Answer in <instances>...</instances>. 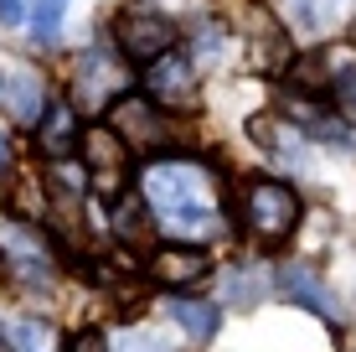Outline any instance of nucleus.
<instances>
[{"mask_svg":"<svg viewBox=\"0 0 356 352\" xmlns=\"http://www.w3.org/2000/svg\"><path fill=\"white\" fill-rule=\"evenodd\" d=\"M140 197L150 202V217L155 228L165 217L186 213V208H202V202H217L212 197V171L196 161H181V155H161L140 171Z\"/></svg>","mask_w":356,"mask_h":352,"instance_id":"f257e3e1","label":"nucleus"},{"mask_svg":"<svg viewBox=\"0 0 356 352\" xmlns=\"http://www.w3.org/2000/svg\"><path fill=\"white\" fill-rule=\"evenodd\" d=\"M300 192L289 181H274V176H253L243 187V223H248L253 238L264 244H284V238L300 228Z\"/></svg>","mask_w":356,"mask_h":352,"instance_id":"f03ea898","label":"nucleus"},{"mask_svg":"<svg viewBox=\"0 0 356 352\" xmlns=\"http://www.w3.org/2000/svg\"><path fill=\"white\" fill-rule=\"evenodd\" d=\"M114 36H119V52H124V63L150 68L155 57H165L170 47H176V21L134 0V6H124V10H119Z\"/></svg>","mask_w":356,"mask_h":352,"instance_id":"7ed1b4c3","label":"nucleus"},{"mask_svg":"<svg viewBox=\"0 0 356 352\" xmlns=\"http://www.w3.org/2000/svg\"><path fill=\"white\" fill-rule=\"evenodd\" d=\"M114 47H88V52L78 57V72H72V104L78 109H98V104H114L119 93H124V68H119Z\"/></svg>","mask_w":356,"mask_h":352,"instance_id":"20e7f679","label":"nucleus"},{"mask_svg":"<svg viewBox=\"0 0 356 352\" xmlns=\"http://www.w3.org/2000/svg\"><path fill=\"white\" fill-rule=\"evenodd\" d=\"M207 270H212V254H202V244H186V238L155 244L145 259V280H155L161 290H191L207 280Z\"/></svg>","mask_w":356,"mask_h":352,"instance_id":"39448f33","label":"nucleus"},{"mask_svg":"<svg viewBox=\"0 0 356 352\" xmlns=\"http://www.w3.org/2000/svg\"><path fill=\"white\" fill-rule=\"evenodd\" d=\"M108 125H114L129 145H140V151H155V145L165 140L161 104H155L150 93H119V99L108 104Z\"/></svg>","mask_w":356,"mask_h":352,"instance_id":"423d86ee","label":"nucleus"},{"mask_svg":"<svg viewBox=\"0 0 356 352\" xmlns=\"http://www.w3.org/2000/svg\"><path fill=\"white\" fill-rule=\"evenodd\" d=\"M78 151H83V171H93L104 187H124V171H129V140L119 135L114 125L83 130Z\"/></svg>","mask_w":356,"mask_h":352,"instance_id":"0eeeda50","label":"nucleus"},{"mask_svg":"<svg viewBox=\"0 0 356 352\" xmlns=\"http://www.w3.org/2000/svg\"><path fill=\"white\" fill-rule=\"evenodd\" d=\"M145 93H150L161 109H191L196 104V72H191V63L176 52V47L145 68Z\"/></svg>","mask_w":356,"mask_h":352,"instance_id":"6e6552de","label":"nucleus"},{"mask_svg":"<svg viewBox=\"0 0 356 352\" xmlns=\"http://www.w3.org/2000/svg\"><path fill=\"white\" fill-rule=\"evenodd\" d=\"M279 290H284V300H294V306H305V311H315V316H325L330 326L346 321V311H341V300L330 296V285L310 270V264H300V259L279 270Z\"/></svg>","mask_w":356,"mask_h":352,"instance_id":"1a4fd4ad","label":"nucleus"},{"mask_svg":"<svg viewBox=\"0 0 356 352\" xmlns=\"http://www.w3.org/2000/svg\"><path fill=\"white\" fill-rule=\"evenodd\" d=\"M83 130H78V104H47V114L36 119V151L47 161H67L78 151Z\"/></svg>","mask_w":356,"mask_h":352,"instance_id":"9d476101","label":"nucleus"},{"mask_svg":"<svg viewBox=\"0 0 356 352\" xmlns=\"http://www.w3.org/2000/svg\"><path fill=\"white\" fill-rule=\"evenodd\" d=\"M248 135L259 140L274 161H300V155H305V130L294 125L289 114H253L248 119Z\"/></svg>","mask_w":356,"mask_h":352,"instance_id":"9b49d317","label":"nucleus"},{"mask_svg":"<svg viewBox=\"0 0 356 352\" xmlns=\"http://www.w3.org/2000/svg\"><path fill=\"white\" fill-rule=\"evenodd\" d=\"M0 249H6L10 259H21V264H36V270L52 259V244H47V234L36 228V217L0 213Z\"/></svg>","mask_w":356,"mask_h":352,"instance_id":"f8f14e48","label":"nucleus"},{"mask_svg":"<svg viewBox=\"0 0 356 352\" xmlns=\"http://www.w3.org/2000/svg\"><path fill=\"white\" fill-rule=\"evenodd\" d=\"M165 311H170V321H176L186 337H196V342L217 337V321H222V311H217L212 300H202V296H186V290H176Z\"/></svg>","mask_w":356,"mask_h":352,"instance_id":"ddd939ff","label":"nucleus"},{"mask_svg":"<svg viewBox=\"0 0 356 352\" xmlns=\"http://www.w3.org/2000/svg\"><path fill=\"white\" fill-rule=\"evenodd\" d=\"M6 99H10V114H16L21 125H36V119L47 114V83L36 78V72H16V78L6 83Z\"/></svg>","mask_w":356,"mask_h":352,"instance_id":"4468645a","label":"nucleus"},{"mask_svg":"<svg viewBox=\"0 0 356 352\" xmlns=\"http://www.w3.org/2000/svg\"><path fill=\"white\" fill-rule=\"evenodd\" d=\"M10 347L16 352H52V326L47 321H10Z\"/></svg>","mask_w":356,"mask_h":352,"instance_id":"2eb2a0df","label":"nucleus"},{"mask_svg":"<svg viewBox=\"0 0 356 352\" xmlns=\"http://www.w3.org/2000/svg\"><path fill=\"white\" fill-rule=\"evenodd\" d=\"M63 10H67V0H36V10H31V26L42 42H52L57 31H63Z\"/></svg>","mask_w":356,"mask_h":352,"instance_id":"dca6fc26","label":"nucleus"},{"mask_svg":"<svg viewBox=\"0 0 356 352\" xmlns=\"http://www.w3.org/2000/svg\"><path fill=\"white\" fill-rule=\"evenodd\" d=\"M330 99H336V109L346 119H356V63L336 72V83H330Z\"/></svg>","mask_w":356,"mask_h":352,"instance_id":"f3484780","label":"nucleus"},{"mask_svg":"<svg viewBox=\"0 0 356 352\" xmlns=\"http://www.w3.org/2000/svg\"><path fill=\"white\" fill-rule=\"evenodd\" d=\"M108 347H114V352H170L161 337H150V332H119Z\"/></svg>","mask_w":356,"mask_h":352,"instance_id":"a211bd4d","label":"nucleus"},{"mask_svg":"<svg viewBox=\"0 0 356 352\" xmlns=\"http://www.w3.org/2000/svg\"><path fill=\"white\" fill-rule=\"evenodd\" d=\"M336 6L341 0H300V21L305 26H330V21H336Z\"/></svg>","mask_w":356,"mask_h":352,"instance_id":"6ab92c4d","label":"nucleus"},{"mask_svg":"<svg viewBox=\"0 0 356 352\" xmlns=\"http://www.w3.org/2000/svg\"><path fill=\"white\" fill-rule=\"evenodd\" d=\"M227 296H232V306H253V300H259V275H232L227 280Z\"/></svg>","mask_w":356,"mask_h":352,"instance_id":"aec40b11","label":"nucleus"},{"mask_svg":"<svg viewBox=\"0 0 356 352\" xmlns=\"http://www.w3.org/2000/svg\"><path fill=\"white\" fill-rule=\"evenodd\" d=\"M63 352H114V347H108L98 332H78V337H67V347H63Z\"/></svg>","mask_w":356,"mask_h":352,"instance_id":"412c9836","label":"nucleus"},{"mask_svg":"<svg viewBox=\"0 0 356 352\" xmlns=\"http://www.w3.org/2000/svg\"><path fill=\"white\" fill-rule=\"evenodd\" d=\"M26 21V0H0V26H16Z\"/></svg>","mask_w":356,"mask_h":352,"instance_id":"4be33fe9","label":"nucleus"},{"mask_svg":"<svg viewBox=\"0 0 356 352\" xmlns=\"http://www.w3.org/2000/svg\"><path fill=\"white\" fill-rule=\"evenodd\" d=\"M10 161V151H6V140H0V166H6Z\"/></svg>","mask_w":356,"mask_h":352,"instance_id":"5701e85b","label":"nucleus"},{"mask_svg":"<svg viewBox=\"0 0 356 352\" xmlns=\"http://www.w3.org/2000/svg\"><path fill=\"white\" fill-rule=\"evenodd\" d=\"M0 352H16V347H10V342H6V337H0Z\"/></svg>","mask_w":356,"mask_h":352,"instance_id":"b1692460","label":"nucleus"},{"mask_svg":"<svg viewBox=\"0 0 356 352\" xmlns=\"http://www.w3.org/2000/svg\"><path fill=\"white\" fill-rule=\"evenodd\" d=\"M0 99H6V78H0Z\"/></svg>","mask_w":356,"mask_h":352,"instance_id":"393cba45","label":"nucleus"},{"mask_svg":"<svg viewBox=\"0 0 356 352\" xmlns=\"http://www.w3.org/2000/svg\"><path fill=\"white\" fill-rule=\"evenodd\" d=\"M0 181H6V166H0Z\"/></svg>","mask_w":356,"mask_h":352,"instance_id":"a878e982","label":"nucleus"}]
</instances>
